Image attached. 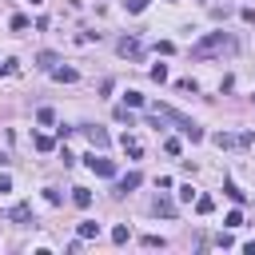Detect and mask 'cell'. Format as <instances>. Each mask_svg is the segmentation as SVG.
Masks as SVG:
<instances>
[{
    "instance_id": "cell-19",
    "label": "cell",
    "mask_w": 255,
    "mask_h": 255,
    "mask_svg": "<svg viewBox=\"0 0 255 255\" xmlns=\"http://www.w3.org/2000/svg\"><path fill=\"white\" fill-rule=\"evenodd\" d=\"M124 100H128V108H143V104H147V100H143V96H139V92H128V96H124Z\"/></svg>"
},
{
    "instance_id": "cell-20",
    "label": "cell",
    "mask_w": 255,
    "mask_h": 255,
    "mask_svg": "<svg viewBox=\"0 0 255 255\" xmlns=\"http://www.w3.org/2000/svg\"><path fill=\"white\" fill-rule=\"evenodd\" d=\"M36 120H40V124H52V120H56V112H52V108H40V112H36Z\"/></svg>"
},
{
    "instance_id": "cell-16",
    "label": "cell",
    "mask_w": 255,
    "mask_h": 255,
    "mask_svg": "<svg viewBox=\"0 0 255 255\" xmlns=\"http://www.w3.org/2000/svg\"><path fill=\"white\" fill-rule=\"evenodd\" d=\"M32 143H36V151H52V147H56V139H52V135H36Z\"/></svg>"
},
{
    "instance_id": "cell-23",
    "label": "cell",
    "mask_w": 255,
    "mask_h": 255,
    "mask_svg": "<svg viewBox=\"0 0 255 255\" xmlns=\"http://www.w3.org/2000/svg\"><path fill=\"white\" fill-rule=\"evenodd\" d=\"M28 28V16H12V32H24Z\"/></svg>"
},
{
    "instance_id": "cell-21",
    "label": "cell",
    "mask_w": 255,
    "mask_h": 255,
    "mask_svg": "<svg viewBox=\"0 0 255 255\" xmlns=\"http://www.w3.org/2000/svg\"><path fill=\"white\" fill-rule=\"evenodd\" d=\"M116 120H120V124H128V128H131V124H135V120H131V112H128V108H116Z\"/></svg>"
},
{
    "instance_id": "cell-5",
    "label": "cell",
    "mask_w": 255,
    "mask_h": 255,
    "mask_svg": "<svg viewBox=\"0 0 255 255\" xmlns=\"http://www.w3.org/2000/svg\"><path fill=\"white\" fill-rule=\"evenodd\" d=\"M84 135L92 139V147H108V143H112V135H108L104 128H92V124H84Z\"/></svg>"
},
{
    "instance_id": "cell-2",
    "label": "cell",
    "mask_w": 255,
    "mask_h": 255,
    "mask_svg": "<svg viewBox=\"0 0 255 255\" xmlns=\"http://www.w3.org/2000/svg\"><path fill=\"white\" fill-rule=\"evenodd\" d=\"M223 48H231V36H227V32H207L199 44H191V60H207V56H219Z\"/></svg>"
},
{
    "instance_id": "cell-18",
    "label": "cell",
    "mask_w": 255,
    "mask_h": 255,
    "mask_svg": "<svg viewBox=\"0 0 255 255\" xmlns=\"http://www.w3.org/2000/svg\"><path fill=\"white\" fill-rule=\"evenodd\" d=\"M223 191H227V195H231V199H235V203H243V199H247V195H243V191H239V187H235V183H231V179H227V183H223Z\"/></svg>"
},
{
    "instance_id": "cell-1",
    "label": "cell",
    "mask_w": 255,
    "mask_h": 255,
    "mask_svg": "<svg viewBox=\"0 0 255 255\" xmlns=\"http://www.w3.org/2000/svg\"><path fill=\"white\" fill-rule=\"evenodd\" d=\"M155 112H159L167 124H175V128H179V131H183L191 143H199V139H203V128H199L191 116H183V112H175V108H167V104H155Z\"/></svg>"
},
{
    "instance_id": "cell-26",
    "label": "cell",
    "mask_w": 255,
    "mask_h": 255,
    "mask_svg": "<svg viewBox=\"0 0 255 255\" xmlns=\"http://www.w3.org/2000/svg\"><path fill=\"white\" fill-rule=\"evenodd\" d=\"M0 163H8V155H4V151H0Z\"/></svg>"
},
{
    "instance_id": "cell-17",
    "label": "cell",
    "mask_w": 255,
    "mask_h": 255,
    "mask_svg": "<svg viewBox=\"0 0 255 255\" xmlns=\"http://www.w3.org/2000/svg\"><path fill=\"white\" fill-rule=\"evenodd\" d=\"M151 80L163 84V80H167V64H151Z\"/></svg>"
},
{
    "instance_id": "cell-27",
    "label": "cell",
    "mask_w": 255,
    "mask_h": 255,
    "mask_svg": "<svg viewBox=\"0 0 255 255\" xmlns=\"http://www.w3.org/2000/svg\"><path fill=\"white\" fill-rule=\"evenodd\" d=\"M32 4H44V0H32Z\"/></svg>"
},
{
    "instance_id": "cell-22",
    "label": "cell",
    "mask_w": 255,
    "mask_h": 255,
    "mask_svg": "<svg viewBox=\"0 0 255 255\" xmlns=\"http://www.w3.org/2000/svg\"><path fill=\"white\" fill-rule=\"evenodd\" d=\"M124 8H128V12H143V8H147V0H124Z\"/></svg>"
},
{
    "instance_id": "cell-11",
    "label": "cell",
    "mask_w": 255,
    "mask_h": 255,
    "mask_svg": "<svg viewBox=\"0 0 255 255\" xmlns=\"http://www.w3.org/2000/svg\"><path fill=\"white\" fill-rule=\"evenodd\" d=\"M36 64H40L44 72H52V68L60 64V56H56V52H40V56H36Z\"/></svg>"
},
{
    "instance_id": "cell-8",
    "label": "cell",
    "mask_w": 255,
    "mask_h": 255,
    "mask_svg": "<svg viewBox=\"0 0 255 255\" xmlns=\"http://www.w3.org/2000/svg\"><path fill=\"white\" fill-rule=\"evenodd\" d=\"M151 211H155V215H163V219H171V215H175V203H171L167 195H159V199L151 203Z\"/></svg>"
},
{
    "instance_id": "cell-4",
    "label": "cell",
    "mask_w": 255,
    "mask_h": 255,
    "mask_svg": "<svg viewBox=\"0 0 255 255\" xmlns=\"http://www.w3.org/2000/svg\"><path fill=\"white\" fill-rule=\"evenodd\" d=\"M84 159H88V167H92L100 179H112V175H116V163H112L108 155H96V151H92V155H84Z\"/></svg>"
},
{
    "instance_id": "cell-15",
    "label": "cell",
    "mask_w": 255,
    "mask_h": 255,
    "mask_svg": "<svg viewBox=\"0 0 255 255\" xmlns=\"http://www.w3.org/2000/svg\"><path fill=\"white\" fill-rule=\"evenodd\" d=\"M131 239V231H128V223H120V227H112V243H128Z\"/></svg>"
},
{
    "instance_id": "cell-24",
    "label": "cell",
    "mask_w": 255,
    "mask_h": 255,
    "mask_svg": "<svg viewBox=\"0 0 255 255\" xmlns=\"http://www.w3.org/2000/svg\"><path fill=\"white\" fill-rule=\"evenodd\" d=\"M163 151L167 155H179V139H163Z\"/></svg>"
},
{
    "instance_id": "cell-6",
    "label": "cell",
    "mask_w": 255,
    "mask_h": 255,
    "mask_svg": "<svg viewBox=\"0 0 255 255\" xmlns=\"http://www.w3.org/2000/svg\"><path fill=\"white\" fill-rule=\"evenodd\" d=\"M139 183H143V175H139V171H128V175L120 179V187H116V195H128V191H135Z\"/></svg>"
},
{
    "instance_id": "cell-7",
    "label": "cell",
    "mask_w": 255,
    "mask_h": 255,
    "mask_svg": "<svg viewBox=\"0 0 255 255\" xmlns=\"http://www.w3.org/2000/svg\"><path fill=\"white\" fill-rule=\"evenodd\" d=\"M52 80H60V84H76V80H80V72H76V68H60V64H56V68H52Z\"/></svg>"
},
{
    "instance_id": "cell-14",
    "label": "cell",
    "mask_w": 255,
    "mask_h": 255,
    "mask_svg": "<svg viewBox=\"0 0 255 255\" xmlns=\"http://www.w3.org/2000/svg\"><path fill=\"white\" fill-rule=\"evenodd\" d=\"M195 211H199V215L215 211V199H211V195H195Z\"/></svg>"
},
{
    "instance_id": "cell-3",
    "label": "cell",
    "mask_w": 255,
    "mask_h": 255,
    "mask_svg": "<svg viewBox=\"0 0 255 255\" xmlns=\"http://www.w3.org/2000/svg\"><path fill=\"white\" fill-rule=\"evenodd\" d=\"M116 52H120L124 60H139V56H143V44H139L135 36H120V40H116Z\"/></svg>"
},
{
    "instance_id": "cell-10",
    "label": "cell",
    "mask_w": 255,
    "mask_h": 255,
    "mask_svg": "<svg viewBox=\"0 0 255 255\" xmlns=\"http://www.w3.org/2000/svg\"><path fill=\"white\" fill-rule=\"evenodd\" d=\"M8 219H16V223H28V219H32V207H28V203H16V207L8 211Z\"/></svg>"
},
{
    "instance_id": "cell-12",
    "label": "cell",
    "mask_w": 255,
    "mask_h": 255,
    "mask_svg": "<svg viewBox=\"0 0 255 255\" xmlns=\"http://www.w3.org/2000/svg\"><path fill=\"white\" fill-rule=\"evenodd\" d=\"M80 239H100V223L84 219V223H80Z\"/></svg>"
},
{
    "instance_id": "cell-25",
    "label": "cell",
    "mask_w": 255,
    "mask_h": 255,
    "mask_svg": "<svg viewBox=\"0 0 255 255\" xmlns=\"http://www.w3.org/2000/svg\"><path fill=\"white\" fill-rule=\"evenodd\" d=\"M239 16H243V20H247V24H255V8H243V12H239Z\"/></svg>"
},
{
    "instance_id": "cell-13",
    "label": "cell",
    "mask_w": 255,
    "mask_h": 255,
    "mask_svg": "<svg viewBox=\"0 0 255 255\" xmlns=\"http://www.w3.org/2000/svg\"><path fill=\"white\" fill-rule=\"evenodd\" d=\"M124 151H128V155H135V159L143 155V147H139V139H135V135H124Z\"/></svg>"
},
{
    "instance_id": "cell-9",
    "label": "cell",
    "mask_w": 255,
    "mask_h": 255,
    "mask_svg": "<svg viewBox=\"0 0 255 255\" xmlns=\"http://www.w3.org/2000/svg\"><path fill=\"white\" fill-rule=\"evenodd\" d=\"M72 203L76 207H92V191L88 187H72Z\"/></svg>"
}]
</instances>
